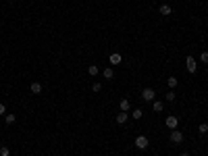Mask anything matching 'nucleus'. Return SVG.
Masks as SVG:
<instances>
[{"label": "nucleus", "mask_w": 208, "mask_h": 156, "mask_svg": "<svg viewBox=\"0 0 208 156\" xmlns=\"http://www.w3.org/2000/svg\"><path fill=\"white\" fill-rule=\"evenodd\" d=\"M185 67H187V73H196V69H198V62H196L194 56H187V61H185Z\"/></svg>", "instance_id": "f257e3e1"}, {"label": "nucleus", "mask_w": 208, "mask_h": 156, "mask_svg": "<svg viewBox=\"0 0 208 156\" xmlns=\"http://www.w3.org/2000/svg\"><path fill=\"white\" fill-rule=\"evenodd\" d=\"M154 89L152 88H146V89H142V100H146V102H154Z\"/></svg>", "instance_id": "f03ea898"}, {"label": "nucleus", "mask_w": 208, "mask_h": 156, "mask_svg": "<svg viewBox=\"0 0 208 156\" xmlns=\"http://www.w3.org/2000/svg\"><path fill=\"white\" fill-rule=\"evenodd\" d=\"M171 142L173 144H181L183 142V133H181L179 129H171Z\"/></svg>", "instance_id": "7ed1b4c3"}, {"label": "nucleus", "mask_w": 208, "mask_h": 156, "mask_svg": "<svg viewBox=\"0 0 208 156\" xmlns=\"http://www.w3.org/2000/svg\"><path fill=\"white\" fill-rule=\"evenodd\" d=\"M135 146H138V150H146L148 148V137L146 135H138L135 137Z\"/></svg>", "instance_id": "20e7f679"}, {"label": "nucleus", "mask_w": 208, "mask_h": 156, "mask_svg": "<svg viewBox=\"0 0 208 156\" xmlns=\"http://www.w3.org/2000/svg\"><path fill=\"white\" fill-rule=\"evenodd\" d=\"M165 125H166L169 129H177V125H179V119L171 115V117H166V119H165Z\"/></svg>", "instance_id": "39448f33"}, {"label": "nucleus", "mask_w": 208, "mask_h": 156, "mask_svg": "<svg viewBox=\"0 0 208 156\" xmlns=\"http://www.w3.org/2000/svg\"><path fill=\"white\" fill-rule=\"evenodd\" d=\"M121 61H123L121 52H112V54L108 56V62H111V65H121Z\"/></svg>", "instance_id": "423d86ee"}, {"label": "nucleus", "mask_w": 208, "mask_h": 156, "mask_svg": "<svg viewBox=\"0 0 208 156\" xmlns=\"http://www.w3.org/2000/svg\"><path fill=\"white\" fill-rule=\"evenodd\" d=\"M158 11H160V15H162V17H169V15L173 13V8H171V4H162V7H160Z\"/></svg>", "instance_id": "0eeeda50"}, {"label": "nucleus", "mask_w": 208, "mask_h": 156, "mask_svg": "<svg viewBox=\"0 0 208 156\" xmlns=\"http://www.w3.org/2000/svg\"><path fill=\"white\" fill-rule=\"evenodd\" d=\"M127 119H129V115H127V112H123V110L117 115V123H119V125H125V123H127Z\"/></svg>", "instance_id": "6e6552de"}, {"label": "nucleus", "mask_w": 208, "mask_h": 156, "mask_svg": "<svg viewBox=\"0 0 208 156\" xmlns=\"http://www.w3.org/2000/svg\"><path fill=\"white\" fill-rule=\"evenodd\" d=\"M29 89H31L34 94H42V83L40 81H34L31 85H29Z\"/></svg>", "instance_id": "1a4fd4ad"}, {"label": "nucleus", "mask_w": 208, "mask_h": 156, "mask_svg": "<svg viewBox=\"0 0 208 156\" xmlns=\"http://www.w3.org/2000/svg\"><path fill=\"white\" fill-rule=\"evenodd\" d=\"M129 108H131V102L127 100V98H123V100H121V110H123V112H127Z\"/></svg>", "instance_id": "9d476101"}, {"label": "nucleus", "mask_w": 208, "mask_h": 156, "mask_svg": "<svg viewBox=\"0 0 208 156\" xmlns=\"http://www.w3.org/2000/svg\"><path fill=\"white\" fill-rule=\"evenodd\" d=\"M152 106H154V110H156V112H162V108H165V104H162L160 100H154Z\"/></svg>", "instance_id": "9b49d317"}, {"label": "nucleus", "mask_w": 208, "mask_h": 156, "mask_svg": "<svg viewBox=\"0 0 208 156\" xmlns=\"http://www.w3.org/2000/svg\"><path fill=\"white\" fill-rule=\"evenodd\" d=\"M98 71H100V69H98V65H90V67H88V73H90L92 77H96Z\"/></svg>", "instance_id": "f8f14e48"}, {"label": "nucleus", "mask_w": 208, "mask_h": 156, "mask_svg": "<svg viewBox=\"0 0 208 156\" xmlns=\"http://www.w3.org/2000/svg\"><path fill=\"white\" fill-rule=\"evenodd\" d=\"M4 121H7V125H13V123L17 121V117L11 115V112H7V115H4Z\"/></svg>", "instance_id": "ddd939ff"}, {"label": "nucleus", "mask_w": 208, "mask_h": 156, "mask_svg": "<svg viewBox=\"0 0 208 156\" xmlns=\"http://www.w3.org/2000/svg\"><path fill=\"white\" fill-rule=\"evenodd\" d=\"M131 117L135 119V121H138V119H142V117H144V110H142V108H135V110L131 112Z\"/></svg>", "instance_id": "4468645a"}, {"label": "nucleus", "mask_w": 208, "mask_h": 156, "mask_svg": "<svg viewBox=\"0 0 208 156\" xmlns=\"http://www.w3.org/2000/svg\"><path fill=\"white\" fill-rule=\"evenodd\" d=\"M112 77H115L112 69H111V67H106V69H104V79H112Z\"/></svg>", "instance_id": "2eb2a0df"}, {"label": "nucleus", "mask_w": 208, "mask_h": 156, "mask_svg": "<svg viewBox=\"0 0 208 156\" xmlns=\"http://www.w3.org/2000/svg\"><path fill=\"white\" fill-rule=\"evenodd\" d=\"M166 85H169V89H173L175 85H177V77H169V79H166Z\"/></svg>", "instance_id": "dca6fc26"}, {"label": "nucleus", "mask_w": 208, "mask_h": 156, "mask_svg": "<svg viewBox=\"0 0 208 156\" xmlns=\"http://www.w3.org/2000/svg\"><path fill=\"white\" fill-rule=\"evenodd\" d=\"M175 98H177V96H175L173 89H169V92H166V96H165V100H166V102H173Z\"/></svg>", "instance_id": "f3484780"}, {"label": "nucleus", "mask_w": 208, "mask_h": 156, "mask_svg": "<svg viewBox=\"0 0 208 156\" xmlns=\"http://www.w3.org/2000/svg\"><path fill=\"white\" fill-rule=\"evenodd\" d=\"M198 133H200V135L208 133V125H206V123H202V125H198Z\"/></svg>", "instance_id": "a211bd4d"}, {"label": "nucleus", "mask_w": 208, "mask_h": 156, "mask_svg": "<svg viewBox=\"0 0 208 156\" xmlns=\"http://www.w3.org/2000/svg\"><path fill=\"white\" fill-rule=\"evenodd\" d=\"M0 156H11V148L8 146H0Z\"/></svg>", "instance_id": "6ab92c4d"}, {"label": "nucleus", "mask_w": 208, "mask_h": 156, "mask_svg": "<svg viewBox=\"0 0 208 156\" xmlns=\"http://www.w3.org/2000/svg\"><path fill=\"white\" fill-rule=\"evenodd\" d=\"M200 62H204V65L208 62V52H206V50H204V52L200 54Z\"/></svg>", "instance_id": "aec40b11"}, {"label": "nucleus", "mask_w": 208, "mask_h": 156, "mask_svg": "<svg viewBox=\"0 0 208 156\" xmlns=\"http://www.w3.org/2000/svg\"><path fill=\"white\" fill-rule=\"evenodd\" d=\"M2 115H7V106H4V104L0 102V117H2Z\"/></svg>", "instance_id": "412c9836"}, {"label": "nucleus", "mask_w": 208, "mask_h": 156, "mask_svg": "<svg viewBox=\"0 0 208 156\" xmlns=\"http://www.w3.org/2000/svg\"><path fill=\"white\" fill-rule=\"evenodd\" d=\"M92 89H94V92H100V89H102V85H100V83H94V85H92Z\"/></svg>", "instance_id": "4be33fe9"}, {"label": "nucleus", "mask_w": 208, "mask_h": 156, "mask_svg": "<svg viewBox=\"0 0 208 156\" xmlns=\"http://www.w3.org/2000/svg\"><path fill=\"white\" fill-rule=\"evenodd\" d=\"M181 156H189V154H181Z\"/></svg>", "instance_id": "5701e85b"}]
</instances>
